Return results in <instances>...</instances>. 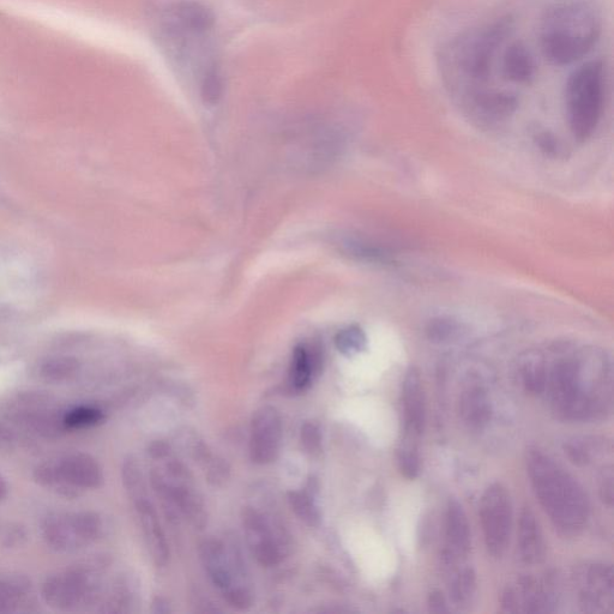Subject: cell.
Wrapping results in <instances>:
<instances>
[{
    "instance_id": "7",
    "label": "cell",
    "mask_w": 614,
    "mask_h": 614,
    "mask_svg": "<svg viewBox=\"0 0 614 614\" xmlns=\"http://www.w3.org/2000/svg\"><path fill=\"white\" fill-rule=\"evenodd\" d=\"M149 454L161 463L150 475L154 490L192 525L198 528L206 526L207 507L188 469L171 456L165 444H153Z\"/></svg>"
},
{
    "instance_id": "14",
    "label": "cell",
    "mask_w": 614,
    "mask_h": 614,
    "mask_svg": "<svg viewBox=\"0 0 614 614\" xmlns=\"http://www.w3.org/2000/svg\"><path fill=\"white\" fill-rule=\"evenodd\" d=\"M281 414L273 406L258 408L250 425V459L256 465L267 466L278 460L282 444Z\"/></svg>"
},
{
    "instance_id": "8",
    "label": "cell",
    "mask_w": 614,
    "mask_h": 614,
    "mask_svg": "<svg viewBox=\"0 0 614 614\" xmlns=\"http://www.w3.org/2000/svg\"><path fill=\"white\" fill-rule=\"evenodd\" d=\"M604 64L593 60L583 64L569 77L565 105L571 132L577 141L586 142L597 131L605 102Z\"/></svg>"
},
{
    "instance_id": "2",
    "label": "cell",
    "mask_w": 614,
    "mask_h": 614,
    "mask_svg": "<svg viewBox=\"0 0 614 614\" xmlns=\"http://www.w3.org/2000/svg\"><path fill=\"white\" fill-rule=\"evenodd\" d=\"M159 26L170 57L195 78L203 99L214 104L222 84L214 54L212 12L200 3L179 2L162 11Z\"/></svg>"
},
{
    "instance_id": "11",
    "label": "cell",
    "mask_w": 614,
    "mask_h": 614,
    "mask_svg": "<svg viewBox=\"0 0 614 614\" xmlns=\"http://www.w3.org/2000/svg\"><path fill=\"white\" fill-rule=\"evenodd\" d=\"M96 592L95 570L86 564L47 577L41 588V597L54 610L71 611L90 603Z\"/></svg>"
},
{
    "instance_id": "32",
    "label": "cell",
    "mask_w": 614,
    "mask_h": 614,
    "mask_svg": "<svg viewBox=\"0 0 614 614\" xmlns=\"http://www.w3.org/2000/svg\"><path fill=\"white\" fill-rule=\"evenodd\" d=\"M78 370H80V363L75 358L59 357L45 361L40 373L47 382L60 383L76 376Z\"/></svg>"
},
{
    "instance_id": "13",
    "label": "cell",
    "mask_w": 614,
    "mask_h": 614,
    "mask_svg": "<svg viewBox=\"0 0 614 614\" xmlns=\"http://www.w3.org/2000/svg\"><path fill=\"white\" fill-rule=\"evenodd\" d=\"M480 521L490 555L501 558L507 552L513 528V505L502 484L487 487L480 501Z\"/></svg>"
},
{
    "instance_id": "37",
    "label": "cell",
    "mask_w": 614,
    "mask_h": 614,
    "mask_svg": "<svg viewBox=\"0 0 614 614\" xmlns=\"http://www.w3.org/2000/svg\"><path fill=\"white\" fill-rule=\"evenodd\" d=\"M322 431L313 421H306L300 430V442L306 454L316 457L322 453Z\"/></svg>"
},
{
    "instance_id": "12",
    "label": "cell",
    "mask_w": 614,
    "mask_h": 614,
    "mask_svg": "<svg viewBox=\"0 0 614 614\" xmlns=\"http://www.w3.org/2000/svg\"><path fill=\"white\" fill-rule=\"evenodd\" d=\"M10 423L5 424L10 430L12 427L26 430L28 433L44 438L58 437L65 430L64 414L54 406L52 397L42 393H24L10 403L6 412Z\"/></svg>"
},
{
    "instance_id": "40",
    "label": "cell",
    "mask_w": 614,
    "mask_h": 614,
    "mask_svg": "<svg viewBox=\"0 0 614 614\" xmlns=\"http://www.w3.org/2000/svg\"><path fill=\"white\" fill-rule=\"evenodd\" d=\"M539 143L541 149L545 150V152L557 154L559 148L555 138L544 134L543 136L539 137Z\"/></svg>"
},
{
    "instance_id": "23",
    "label": "cell",
    "mask_w": 614,
    "mask_h": 614,
    "mask_svg": "<svg viewBox=\"0 0 614 614\" xmlns=\"http://www.w3.org/2000/svg\"><path fill=\"white\" fill-rule=\"evenodd\" d=\"M460 414L469 429L483 430L489 424L492 414L489 394L478 384L469 385L460 399Z\"/></svg>"
},
{
    "instance_id": "31",
    "label": "cell",
    "mask_w": 614,
    "mask_h": 614,
    "mask_svg": "<svg viewBox=\"0 0 614 614\" xmlns=\"http://www.w3.org/2000/svg\"><path fill=\"white\" fill-rule=\"evenodd\" d=\"M477 591V575L472 568L457 571L450 583V597L457 606L471 603Z\"/></svg>"
},
{
    "instance_id": "16",
    "label": "cell",
    "mask_w": 614,
    "mask_h": 614,
    "mask_svg": "<svg viewBox=\"0 0 614 614\" xmlns=\"http://www.w3.org/2000/svg\"><path fill=\"white\" fill-rule=\"evenodd\" d=\"M580 604L583 611L603 613L613 609L614 574L611 565H588L580 575Z\"/></svg>"
},
{
    "instance_id": "20",
    "label": "cell",
    "mask_w": 614,
    "mask_h": 614,
    "mask_svg": "<svg viewBox=\"0 0 614 614\" xmlns=\"http://www.w3.org/2000/svg\"><path fill=\"white\" fill-rule=\"evenodd\" d=\"M402 406L405 414V432L420 437L426 424V405L420 372L412 367L402 385Z\"/></svg>"
},
{
    "instance_id": "36",
    "label": "cell",
    "mask_w": 614,
    "mask_h": 614,
    "mask_svg": "<svg viewBox=\"0 0 614 614\" xmlns=\"http://www.w3.org/2000/svg\"><path fill=\"white\" fill-rule=\"evenodd\" d=\"M28 543V533L20 523L0 520V549L17 550Z\"/></svg>"
},
{
    "instance_id": "10",
    "label": "cell",
    "mask_w": 614,
    "mask_h": 614,
    "mask_svg": "<svg viewBox=\"0 0 614 614\" xmlns=\"http://www.w3.org/2000/svg\"><path fill=\"white\" fill-rule=\"evenodd\" d=\"M101 517L93 511L52 513L41 522V535L47 546L60 553L83 549L102 534Z\"/></svg>"
},
{
    "instance_id": "29",
    "label": "cell",
    "mask_w": 614,
    "mask_h": 614,
    "mask_svg": "<svg viewBox=\"0 0 614 614\" xmlns=\"http://www.w3.org/2000/svg\"><path fill=\"white\" fill-rule=\"evenodd\" d=\"M418 436L403 432L399 451H397V463L403 477L414 480L420 473V456L418 449Z\"/></svg>"
},
{
    "instance_id": "27",
    "label": "cell",
    "mask_w": 614,
    "mask_h": 614,
    "mask_svg": "<svg viewBox=\"0 0 614 614\" xmlns=\"http://www.w3.org/2000/svg\"><path fill=\"white\" fill-rule=\"evenodd\" d=\"M343 251L348 256L355 258L361 262L382 264L393 263V257L385 249L379 248V246L367 242V240L359 238H346L341 244Z\"/></svg>"
},
{
    "instance_id": "19",
    "label": "cell",
    "mask_w": 614,
    "mask_h": 614,
    "mask_svg": "<svg viewBox=\"0 0 614 614\" xmlns=\"http://www.w3.org/2000/svg\"><path fill=\"white\" fill-rule=\"evenodd\" d=\"M134 503L138 521H140L144 543H146L150 558L156 567L165 568L170 563V547H168L164 529H162L158 513L148 495L131 499Z\"/></svg>"
},
{
    "instance_id": "4",
    "label": "cell",
    "mask_w": 614,
    "mask_h": 614,
    "mask_svg": "<svg viewBox=\"0 0 614 614\" xmlns=\"http://www.w3.org/2000/svg\"><path fill=\"white\" fill-rule=\"evenodd\" d=\"M527 472L535 496L558 531L564 535L582 532L591 513L582 486L539 449L528 451Z\"/></svg>"
},
{
    "instance_id": "26",
    "label": "cell",
    "mask_w": 614,
    "mask_h": 614,
    "mask_svg": "<svg viewBox=\"0 0 614 614\" xmlns=\"http://www.w3.org/2000/svg\"><path fill=\"white\" fill-rule=\"evenodd\" d=\"M321 360L317 359L311 349L305 345L294 348L290 367V388L294 393L302 394L311 387L313 376L318 371Z\"/></svg>"
},
{
    "instance_id": "6",
    "label": "cell",
    "mask_w": 614,
    "mask_h": 614,
    "mask_svg": "<svg viewBox=\"0 0 614 614\" xmlns=\"http://www.w3.org/2000/svg\"><path fill=\"white\" fill-rule=\"evenodd\" d=\"M200 558L210 582L228 605L238 611L254 605V586L237 546L221 539L204 540Z\"/></svg>"
},
{
    "instance_id": "3",
    "label": "cell",
    "mask_w": 614,
    "mask_h": 614,
    "mask_svg": "<svg viewBox=\"0 0 614 614\" xmlns=\"http://www.w3.org/2000/svg\"><path fill=\"white\" fill-rule=\"evenodd\" d=\"M511 32L508 17L463 33L444 48L441 69L445 83L459 104L489 89L493 62Z\"/></svg>"
},
{
    "instance_id": "25",
    "label": "cell",
    "mask_w": 614,
    "mask_h": 614,
    "mask_svg": "<svg viewBox=\"0 0 614 614\" xmlns=\"http://www.w3.org/2000/svg\"><path fill=\"white\" fill-rule=\"evenodd\" d=\"M522 387L531 395L545 394L547 381L546 355L540 351L527 352L519 360Z\"/></svg>"
},
{
    "instance_id": "1",
    "label": "cell",
    "mask_w": 614,
    "mask_h": 614,
    "mask_svg": "<svg viewBox=\"0 0 614 614\" xmlns=\"http://www.w3.org/2000/svg\"><path fill=\"white\" fill-rule=\"evenodd\" d=\"M546 360L545 393L559 418L589 421L611 412L612 366L603 349L557 347Z\"/></svg>"
},
{
    "instance_id": "18",
    "label": "cell",
    "mask_w": 614,
    "mask_h": 614,
    "mask_svg": "<svg viewBox=\"0 0 614 614\" xmlns=\"http://www.w3.org/2000/svg\"><path fill=\"white\" fill-rule=\"evenodd\" d=\"M471 545V526L466 511L456 499H450L445 514V549L442 555L444 564L455 567L468 556Z\"/></svg>"
},
{
    "instance_id": "28",
    "label": "cell",
    "mask_w": 614,
    "mask_h": 614,
    "mask_svg": "<svg viewBox=\"0 0 614 614\" xmlns=\"http://www.w3.org/2000/svg\"><path fill=\"white\" fill-rule=\"evenodd\" d=\"M288 503L300 521L306 526L317 528L322 523V513L315 496L310 491H292L288 493Z\"/></svg>"
},
{
    "instance_id": "22",
    "label": "cell",
    "mask_w": 614,
    "mask_h": 614,
    "mask_svg": "<svg viewBox=\"0 0 614 614\" xmlns=\"http://www.w3.org/2000/svg\"><path fill=\"white\" fill-rule=\"evenodd\" d=\"M502 70L508 81L526 86L535 80L538 66L529 47L517 41L505 50Z\"/></svg>"
},
{
    "instance_id": "9",
    "label": "cell",
    "mask_w": 614,
    "mask_h": 614,
    "mask_svg": "<svg viewBox=\"0 0 614 614\" xmlns=\"http://www.w3.org/2000/svg\"><path fill=\"white\" fill-rule=\"evenodd\" d=\"M246 545L264 568L278 567L290 553V538L284 525L273 514L255 507H246L242 514Z\"/></svg>"
},
{
    "instance_id": "5",
    "label": "cell",
    "mask_w": 614,
    "mask_h": 614,
    "mask_svg": "<svg viewBox=\"0 0 614 614\" xmlns=\"http://www.w3.org/2000/svg\"><path fill=\"white\" fill-rule=\"evenodd\" d=\"M601 28L594 5L585 0H564L547 10L541 21V51L553 65L579 62L597 45Z\"/></svg>"
},
{
    "instance_id": "21",
    "label": "cell",
    "mask_w": 614,
    "mask_h": 614,
    "mask_svg": "<svg viewBox=\"0 0 614 614\" xmlns=\"http://www.w3.org/2000/svg\"><path fill=\"white\" fill-rule=\"evenodd\" d=\"M519 550L523 562L529 565L544 561L546 544L537 516L531 508L522 510L519 523Z\"/></svg>"
},
{
    "instance_id": "33",
    "label": "cell",
    "mask_w": 614,
    "mask_h": 614,
    "mask_svg": "<svg viewBox=\"0 0 614 614\" xmlns=\"http://www.w3.org/2000/svg\"><path fill=\"white\" fill-rule=\"evenodd\" d=\"M335 346L337 351L346 357H354L364 352L367 346L365 331L359 325H349L342 329L335 336Z\"/></svg>"
},
{
    "instance_id": "35",
    "label": "cell",
    "mask_w": 614,
    "mask_h": 614,
    "mask_svg": "<svg viewBox=\"0 0 614 614\" xmlns=\"http://www.w3.org/2000/svg\"><path fill=\"white\" fill-rule=\"evenodd\" d=\"M105 414L100 409L90 406H81L64 414L65 430L89 429L102 423Z\"/></svg>"
},
{
    "instance_id": "39",
    "label": "cell",
    "mask_w": 614,
    "mask_h": 614,
    "mask_svg": "<svg viewBox=\"0 0 614 614\" xmlns=\"http://www.w3.org/2000/svg\"><path fill=\"white\" fill-rule=\"evenodd\" d=\"M429 607L431 612H448L447 601H445L444 595L438 591L432 592L430 594Z\"/></svg>"
},
{
    "instance_id": "30",
    "label": "cell",
    "mask_w": 614,
    "mask_h": 614,
    "mask_svg": "<svg viewBox=\"0 0 614 614\" xmlns=\"http://www.w3.org/2000/svg\"><path fill=\"white\" fill-rule=\"evenodd\" d=\"M34 479L36 483H38L41 487H44V489L47 491L54 492L56 495L64 498L72 499L81 496L78 495L76 491L72 490L71 487L66 485L63 479L59 477L53 461L40 463V465L35 468Z\"/></svg>"
},
{
    "instance_id": "24",
    "label": "cell",
    "mask_w": 614,
    "mask_h": 614,
    "mask_svg": "<svg viewBox=\"0 0 614 614\" xmlns=\"http://www.w3.org/2000/svg\"><path fill=\"white\" fill-rule=\"evenodd\" d=\"M32 595V582L21 574L0 576V613L20 612Z\"/></svg>"
},
{
    "instance_id": "15",
    "label": "cell",
    "mask_w": 614,
    "mask_h": 614,
    "mask_svg": "<svg viewBox=\"0 0 614 614\" xmlns=\"http://www.w3.org/2000/svg\"><path fill=\"white\" fill-rule=\"evenodd\" d=\"M460 105L473 122L493 128L514 116L519 107V98L508 90L489 88L462 101Z\"/></svg>"
},
{
    "instance_id": "17",
    "label": "cell",
    "mask_w": 614,
    "mask_h": 614,
    "mask_svg": "<svg viewBox=\"0 0 614 614\" xmlns=\"http://www.w3.org/2000/svg\"><path fill=\"white\" fill-rule=\"evenodd\" d=\"M64 483L82 495L83 491L96 490L104 484V473L99 462L86 453H72L53 461Z\"/></svg>"
},
{
    "instance_id": "41",
    "label": "cell",
    "mask_w": 614,
    "mask_h": 614,
    "mask_svg": "<svg viewBox=\"0 0 614 614\" xmlns=\"http://www.w3.org/2000/svg\"><path fill=\"white\" fill-rule=\"evenodd\" d=\"M9 495V486L6 484L5 479L0 475V502H3Z\"/></svg>"
},
{
    "instance_id": "34",
    "label": "cell",
    "mask_w": 614,
    "mask_h": 614,
    "mask_svg": "<svg viewBox=\"0 0 614 614\" xmlns=\"http://www.w3.org/2000/svg\"><path fill=\"white\" fill-rule=\"evenodd\" d=\"M465 333L463 325L454 318L437 317L427 324L426 334L435 343L451 342L459 339Z\"/></svg>"
},
{
    "instance_id": "38",
    "label": "cell",
    "mask_w": 614,
    "mask_h": 614,
    "mask_svg": "<svg viewBox=\"0 0 614 614\" xmlns=\"http://www.w3.org/2000/svg\"><path fill=\"white\" fill-rule=\"evenodd\" d=\"M600 496L606 504L613 503V472L612 468L605 471L600 483Z\"/></svg>"
}]
</instances>
